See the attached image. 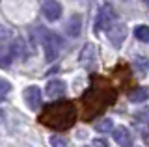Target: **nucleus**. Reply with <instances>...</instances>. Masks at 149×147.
<instances>
[{
	"mask_svg": "<svg viewBox=\"0 0 149 147\" xmlns=\"http://www.w3.org/2000/svg\"><path fill=\"white\" fill-rule=\"evenodd\" d=\"M39 121L45 127L65 130V128L73 127V123L77 121V108L71 101H58V103L47 104L43 114L39 116Z\"/></svg>",
	"mask_w": 149,
	"mask_h": 147,
	"instance_id": "obj_1",
	"label": "nucleus"
},
{
	"mask_svg": "<svg viewBox=\"0 0 149 147\" xmlns=\"http://www.w3.org/2000/svg\"><path fill=\"white\" fill-rule=\"evenodd\" d=\"M63 47V39L60 37L56 32L45 30V37H43V49H45V60L47 62H54L60 56Z\"/></svg>",
	"mask_w": 149,
	"mask_h": 147,
	"instance_id": "obj_2",
	"label": "nucleus"
},
{
	"mask_svg": "<svg viewBox=\"0 0 149 147\" xmlns=\"http://www.w3.org/2000/svg\"><path fill=\"white\" fill-rule=\"evenodd\" d=\"M114 22H118V15H116L114 8L110 4H104V6L99 10L97 13V19H95V30L101 32V30H108Z\"/></svg>",
	"mask_w": 149,
	"mask_h": 147,
	"instance_id": "obj_3",
	"label": "nucleus"
},
{
	"mask_svg": "<svg viewBox=\"0 0 149 147\" xmlns=\"http://www.w3.org/2000/svg\"><path fill=\"white\" fill-rule=\"evenodd\" d=\"M41 10H43V15H45L47 21L54 22V21H58L60 17H62L63 8H62V4H60L58 0H45Z\"/></svg>",
	"mask_w": 149,
	"mask_h": 147,
	"instance_id": "obj_4",
	"label": "nucleus"
},
{
	"mask_svg": "<svg viewBox=\"0 0 149 147\" xmlns=\"http://www.w3.org/2000/svg\"><path fill=\"white\" fill-rule=\"evenodd\" d=\"M106 35H108V39L112 41V45H114V47H119V45L125 41L127 28H125V24H121V22H114V24L106 30Z\"/></svg>",
	"mask_w": 149,
	"mask_h": 147,
	"instance_id": "obj_5",
	"label": "nucleus"
},
{
	"mask_svg": "<svg viewBox=\"0 0 149 147\" xmlns=\"http://www.w3.org/2000/svg\"><path fill=\"white\" fill-rule=\"evenodd\" d=\"M24 101L30 106V110H37L41 106V101H43V93L37 86H30V88L24 89Z\"/></svg>",
	"mask_w": 149,
	"mask_h": 147,
	"instance_id": "obj_6",
	"label": "nucleus"
},
{
	"mask_svg": "<svg viewBox=\"0 0 149 147\" xmlns=\"http://www.w3.org/2000/svg\"><path fill=\"white\" fill-rule=\"evenodd\" d=\"M112 134H114V140H116L118 145H121V147H130V145H132V134H130V130L127 127L121 125L118 128H114Z\"/></svg>",
	"mask_w": 149,
	"mask_h": 147,
	"instance_id": "obj_7",
	"label": "nucleus"
},
{
	"mask_svg": "<svg viewBox=\"0 0 149 147\" xmlns=\"http://www.w3.org/2000/svg\"><path fill=\"white\" fill-rule=\"evenodd\" d=\"M65 91V82L63 80H60V78H54V80H49L47 82V86H45V93L49 95V97H60Z\"/></svg>",
	"mask_w": 149,
	"mask_h": 147,
	"instance_id": "obj_8",
	"label": "nucleus"
},
{
	"mask_svg": "<svg viewBox=\"0 0 149 147\" xmlns=\"http://www.w3.org/2000/svg\"><path fill=\"white\" fill-rule=\"evenodd\" d=\"M80 30H82V17L73 15L71 19L67 21V24H65V32H67L69 37H78V35H80Z\"/></svg>",
	"mask_w": 149,
	"mask_h": 147,
	"instance_id": "obj_9",
	"label": "nucleus"
},
{
	"mask_svg": "<svg viewBox=\"0 0 149 147\" xmlns=\"http://www.w3.org/2000/svg\"><path fill=\"white\" fill-rule=\"evenodd\" d=\"M129 99L132 103H143V101L149 99V86H140V88H134L129 93Z\"/></svg>",
	"mask_w": 149,
	"mask_h": 147,
	"instance_id": "obj_10",
	"label": "nucleus"
},
{
	"mask_svg": "<svg viewBox=\"0 0 149 147\" xmlns=\"http://www.w3.org/2000/svg\"><path fill=\"white\" fill-rule=\"evenodd\" d=\"M95 130H97V132H101V134H106V132L114 130V121H112L110 117L101 119V121H97V123H95Z\"/></svg>",
	"mask_w": 149,
	"mask_h": 147,
	"instance_id": "obj_11",
	"label": "nucleus"
},
{
	"mask_svg": "<svg viewBox=\"0 0 149 147\" xmlns=\"http://www.w3.org/2000/svg\"><path fill=\"white\" fill-rule=\"evenodd\" d=\"M134 37L138 41H142V43H149V26L138 24L136 28H134Z\"/></svg>",
	"mask_w": 149,
	"mask_h": 147,
	"instance_id": "obj_12",
	"label": "nucleus"
},
{
	"mask_svg": "<svg viewBox=\"0 0 149 147\" xmlns=\"http://www.w3.org/2000/svg\"><path fill=\"white\" fill-rule=\"evenodd\" d=\"M80 62L82 65H90V63L93 62V45H84L82 52H80Z\"/></svg>",
	"mask_w": 149,
	"mask_h": 147,
	"instance_id": "obj_13",
	"label": "nucleus"
},
{
	"mask_svg": "<svg viewBox=\"0 0 149 147\" xmlns=\"http://www.w3.org/2000/svg\"><path fill=\"white\" fill-rule=\"evenodd\" d=\"M9 37H11L9 30L6 28V26H0V52H2V50L6 49V45L9 43Z\"/></svg>",
	"mask_w": 149,
	"mask_h": 147,
	"instance_id": "obj_14",
	"label": "nucleus"
},
{
	"mask_svg": "<svg viewBox=\"0 0 149 147\" xmlns=\"http://www.w3.org/2000/svg\"><path fill=\"white\" fill-rule=\"evenodd\" d=\"M9 91H11V84L8 80H0V103H4L8 99Z\"/></svg>",
	"mask_w": 149,
	"mask_h": 147,
	"instance_id": "obj_15",
	"label": "nucleus"
},
{
	"mask_svg": "<svg viewBox=\"0 0 149 147\" xmlns=\"http://www.w3.org/2000/svg\"><path fill=\"white\" fill-rule=\"evenodd\" d=\"M50 145L52 147H69V141L63 136H52L50 138Z\"/></svg>",
	"mask_w": 149,
	"mask_h": 147,
	"instance_id": "obj_16",
	"label": "nucleus"
},
{
	"mask_svg": "<svg viewBox=\"0 0 149 147\" xmlns=\"http://www.w3.org/2000/svg\"><path fill=\"white\" fill-rule=\"evenodd\" d=\"M93 147H108V141L104 138H95L93 140Z\"/></svg>",
	"mask_w": 149,
	"mask_h": 147,
	"instance_id": "obj_17",
	"label": "nucleus"
},
{
	"mask_svg": "<svg viewBox=\"0 0 149 147\" xmlns=\"http://www.w3.org/2000/svg\"><path fill=\"white\" fill-rule=\"evenodd\" d=\"M4 119H6V112H4V110H2V108H0V123H2V121H4Z\"/></svg>",
	"mask_w": 149,
	"mask_h": 147,
	"instance_id": "obj_18",
	"label": "nucleus"
},
{
	"mask_svg": "<svg viewBox=\"0 0 149 147\" xmlns=\"http://www.w3.org/2000/svg\"><path fill=\"white\" fill-rule=\"evenodd\" d=\"M140 2H143V6H146V8H149V0H140Z\"/></svg>",
	"mask_w": 149,
	"mask_h": 147,
	"instance_id": "obj_19",
	"label": "nucleus"
}]
</instances>
